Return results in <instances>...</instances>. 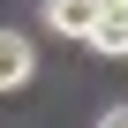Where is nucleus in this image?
<instances>
[{
  "mask_svg": "<svg viewBox=\"0 0 128 128\" xmlns=\"http://www.w3.org/2000/svg\"><path fill=\"white\" fill-rule=\"evenodd\" d=\"M38 76V53H30V38L23 30H0V90H23Z\"/></svg>",
  "mask_w": 128,
  "mask_h": 128,
  "instance_id": "obj_1",
  "label": "nucleus"
},
{
  "mask_svg": "<svg viewBox=\"0 0 128 128\" xmlns=\"http://www.w3.org/2000/svg\"><path fill=\"white\" fill-rule=\"evenodd\" d=\"M90 23H98V0H53L45 8V30H60V38H83L90 45Z\"/></svg>",
  "mask_w": 128,
  "mask_h": 128,
  "instance_id": "obj_2",
  "label": "nucleus"
},
{
  "mask_svg": "<svg viewBox=\"0 0 128 128\" xmlns=\"http://www.w3.org/2000/svg\"><path fill=\"white\" fill-rule=\"evenodd\" d=\"M90 45H98V53H128V0H98Z\"/></svg>",
  "mask_w": 128,
  "mask_h": 128,
  "instance_id": "obj_3",
  "label": "nucleus"
},
{
  "mask_svg": "<svg viewBox=\"0 0 128 128\" xmlns=\"http://www.w3.org/2000/svg\"><path fill=\"white\" fill-rule=\"evenodd\" d=\"M98 128H128V106H106V113H98Z\"/></svg>",
  "mask_w": 128,
  "mask_h": 128,
  "instance_id": "obj_4",
  "label": "nucleus"
}]
</instances>
